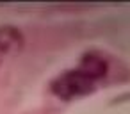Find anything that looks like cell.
<instances>
[{
  "label": "cell",
  "mask_w": 130,
  "mask_h": 114,
  "mask_svg": "<svg viewBox=\"0 0 130 114\" xmlns=\"http://www.w3.org/2000/svg\"><path fill=\"white\" fill-rule=\"evenodd\" d=\"M110 75V59L102 50L86 52L77 66L64 70L50 82V91L54 96L70 102L94 93Z\"/></svg>",
  "instance_id": "cell-1"
},
{
  "label": "cell",
  "mask_w": 130,
  "mask_h": 114,
  "mask_svg": "<svg viewBox=\"0 0 130 114\" xmlns=\"http://www.w3.org/2000/svg\"><path fill=\"white\" fill-rule=\"evenodd\" d=\"M23 46V34L13 25H0V66Z\"/></svg>",
  "instance_id": "cell-2"
}]
</instances>
